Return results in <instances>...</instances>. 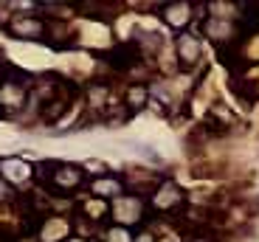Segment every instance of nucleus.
Segmentation results:
<instances>
[{
    "label": "nucleus",
    "instance_id": "f257e3e1",
    "mask_svg": "<svg viewBox=\"0 0 259 242\" xmlns=\"http://www.w3.org/2000/svg\"><path fill=\"white\" fill-rule=\"evenodd\" d=\"M9 34L20 39H46V26L37 17H14L9 23Z\"/></svg>",
    "mask_w": 259,
    "mask_h": 242
},
{
    "label": "nucleus",
    "instance_id": "f03ea898",
    "mask_svg": "<svg viewBox=\"0 0 259 242\" xmlns=\"http://www.w3.org/2000/svg\"><path fill=\"white\" fill-rule=\"evenodd\" d=\"M183 203V191L178 189L175 183H161V189L152 195V206L158 211H166V209H175V206Z\"/></svg>",
    "mask_w": 259,
    "mask_h": 242
},
{
    "label": "nucleus",
    "instance_id": "7ed1b4c3",
    "mask_svg": "<svg viewBox=\"0 0 259 242\" xmlns=\"http://www.w3.org/2000/svg\"><path fill=\"white\" fill-rule=\"evenodd\" d=\"M178 54H181L183 68H189L192 62H197V57H200V42H197L192 34H181V39H178Z\"/></svg>",
    "mask_w": 259,
    "mask_h": 242
},
{
    "label": "nucleus",
    "instance_id": "20e7f679",
    "mask_svg": "<svg viewBox=\"0 0 259 242\" xmlns=\"http://www.w3.org/2000/svg\"><path fill=\"white\" fill-rule=\"evenodd\" d=\"M189 17H192V9L183 6V3H178V6H169V12H166L169 26H175V28H183Z\"/></svg>",
    "mask_w": 259,
    "mask_h": 242
},
{
    "label": "nucleus",
    "instance_id": "39448f33",
    "mask_svg": "<svg viewBox=\"0 0 259 242\" xmlns=\"http://www.w3.org/2000/svg\"><path fill=\"white\" fill-rule=\"evenodd\" d=\"M93 186H96V189H93L96 195H116V191L121 189V183H118L116 177H113V180H104V183H102V180H96Z\"/></svg>",
    "mask_w": 259,
    "mask_h": 242
},
{
    "label": "nucleus",
    "instance_id": "423d86ee",
    "mask_svg": "<svg viewBox=\"0 0 259 242\" xmlns=\"http://www.w3.org/2000/svg\"><path fill=\"white\" fill-rule=\"evenodd\" d=\"M110 239H113V242H130V236H127V231L113 228V231H110Z\"/></svg>",
    "mask_w": 259,
    "mask_h": 242
}]
</instances>
